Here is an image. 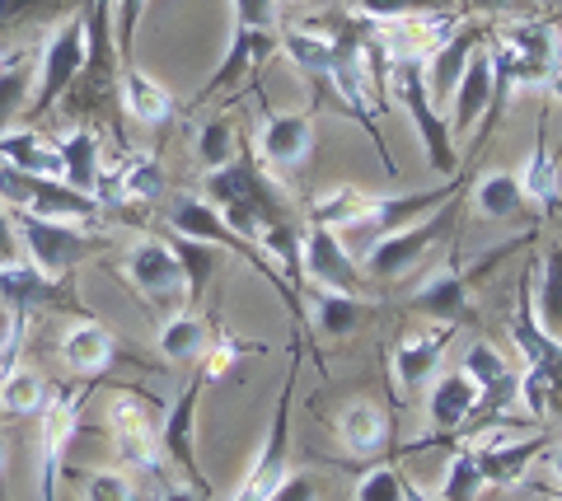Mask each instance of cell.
I'll return each mask as SVG.
<instances>
[{
    "label": "cell",
    "mask_w": 562,
    "mask_h": 501,
    "mask_svg": "<svg viewBox=\"0 0 562 501\" xmlns=\"http://www.w3.org/2000/svg\"><path fill=\"white\" fill-rule=\"evenodd\" d=\"M390 76H394V94L403 103V113H408L422 150H427L431 169H436V174L454 179V174H460V155H454V136H450L446 117H441V109H436V99H431L422 57H413V52H398V57H390Z\"/></svg>",
    "instance_id": "cell-1"
},
{
    "label": "cell",
    "mask_w": 562,
    "mask_h": 501,
    "mask_svg": "<svg viewBox=\"0 0 562 501\" xmlns=\"http://www.w3.org/2000/svg\"><path fill=\"white\" fill-rule=\"evenodd\" d=\"M535 235H525V239H512V244H497V249H487L479 263L473 267H464L460 258H450L446 267H436L431 276H422V282L413 286V309L417 315H427V319H436V323H460L464 315H469V300H473V282L479 276H487L492 267L502 263V258H512L516 249H525Z\"/></svg>",
    "instance_id": "cell-2"
},
{
    "label": "cell",
    "mask_w": 562,
    "mask_h": 501,
    "mask_svg": "<svg viewBox=\"0 0 562 501\" xmlns=\"http://www.w3.org/2000/svg\"><path fill=\"white\" fill-rule=\"evenodd\" d=\"M460 197L464 187L454 197H446L436 212H427L422 220H413V226H403L394 235H380L371 249H366V276H375V282H390V276H403L413 272L422 258H427L441 239L454 230V216H460Z\"/></svg>",
    "instance_id": "cell-3"
},
{
    "label": "cell",
    "mask_w": 562,
    "mask_h": 501,
    "mask_svg": "<svg viewBox=\"0 0 562 501\" xmlns=\"http://www.w3.org/2000/svg\"><path fill=\"white\" fill-rule=\"evenodd\" d=\"M14 230H20L24 258L43 276H52V282H66L85 258H94L103 249V239H94V230L70 226V220H43V216H29V212L14 216Z\"/></svg>",
    "instance_id": "cell-4"
},
{
    "label": "cell",
    "mask_w": 562,
    "mask_h": 501,
    "mask_svg": "<svg viewBox=\"0 0 562 501\" xmlns=\"http://www.w3.org/2000/svg\"><path fill=\"white\" fill-rule=\"evenodd\" d=\"M0 202H10L14 212L43 216V220H70V226H90L99 220V197L80 193L61 179H43V174H24V169L0 164Z\"/></svg>",
    "instance_id": "cell-5"
},
{
    "label": "cell",
    "mask_w": 562,
    "mask_h": 501,
    "mask_svg": "<svg viewBox=\"0 0 562 501\" xmlns=\"http://www.w3.org/2000/svg\"><path fill=\"white\" fill-rule=\"evenodd\" d=\"M295 375H301V342H291V366L281 379V399L272 408V426L258 445L254 469L244 474V482L235 488L231 501H268L277 492V482L291 474V399H295Z\"/></svg>",
    "instance_id": "cell-6"
},
{
    "label": "cell",
    "mask_w": 562,
    "mask_h": 501,
    "mask_svg": "<svg viewBox=\"0 0 562 501\" xmlns=\"http://www.w3.org/2000/svg\"><path fill=\"white\" fill-rule=\"evenodd\" d=\"M80 76H85V5L76 14H66V20L47 33V43L38 47L29 117H43Z\"/></svg>",
    "instance_id": "cell-7"
},
{
    "label": "cell",
    "mask_w": 562,
    "mask_h": 501,
    "mask_svg": "<svg viewBox=\"0 0 562 501\" xmlns=\"http://www.w3.org/2000/svg\"><path fill=\"white\" fill-rule=\"evenodd\" d=\"M160 418L165 408L140 389H122L109 403V436L117 445V455L136 464V469L160 474L165 469V451H160Z\"/></svg>",
    "instance_id": "cell-8"
},
{
    "label": "cell",
    "mask_w": 562,
    "mask_h": 501,
    "mask_svg": "<svg viewBox=\"0 0 562 501\" xmlns=\"http://www.w3.org/2000/svg\"><path fill=\"white\" fill-rule=\"evenodd\" d=\"M85 385H94V379H85ZM57 389L47 394V412H43V436H38V482H43V501H57V474L66 464V451L70 441H76L80 431V408H85V394L90 389Z\"/></svg>",
    "instance_id": "cell-9"
},
{
    "label": "cell",
    "mask_w": 562,
    "mask_h": 501,
    "mask_svg": "<svg viewBox=\"0 0 562 501\" xmlns=\"http://www.w3.org/2000/svg\"><path fill=\"white\" fill-rule=\"evenodd\" d=\"M202 385H206V375L198 371L183 385V394L169 403V412L160 418V451H165V464L169 469H179L192 488H211L206 474H202V464H198V399H202Z\"/></svg>",
    "instance_id": "cell-10"
},
{
    "label": "cell",
    "mask_w": 562,
    "mask_h": 501,
    "mask_svg": "<svg viewBox=\"0 0 562 501\" xmlns=\"http://www.w3.org/2000/svg\"><path fill=\"white\" fill-rule=\"evenodd\" d=\"M122 272L146 296V305H188L183 267H179V253L169 249V239H136L127 249Z\"/></svg>",
    "instance_id": "cell-11"
},
{
    "label": "cell",
    "mask_w": 562,
    "mask_h": 501,
    "mask_svg": "<svg viewBox=\"0 0 562 501\" xmlns=\"http://www.w3.org/2000/svg\"><path fill=\"white\" fill-rule=\"evenodd\" d=\"M314 150V109H281L268 113L258 127V155L277 174H295Z\"/></svg>",
    "instance_id": "cell-12"
},
{
    "label": "cell",
    "mask_w": 562,
    "mask_h": 501,
    "mask_svg": "<svg viewBox=\"0 0 562 501\" xmlns=\"http://www.w3.org/2000/svg\"><path fill=\"white\" fill-rule=\"evenodd\" d=\"M464 183H450V187H431V193H403V197H375L366 202V212L357 216V226H347V239H380V235H394L403 226H413L427 212H436L446 197H454Z\"/></svg>",
    "instance_id": "cell-13"
},
{
    "label": "cell",
    "mask_w": 562,
    "mask_h": 501,
    "mask_svg": "<svg viewBox=\"0 0 562 501\" xmlns=\"http://www.w3.org/2000/svg\"><path fill=\"white\" fill-rule=\"evenodd\" d=\"M301 267L310 286H333V291H351L361 296V267L351 258L347 239L328 226H310L305 230V249H301Z\"/></svg>",
    "instance_id": "cell-14"
},
{
    "label": "cell",
    "mask_w": 562,
    "mask_h": 501,
    "mask_svg": "<svg viewBox=\"0 0 562 501\" xmlns=\"http://www.w3.org/2000/svg\"><path fill=\"white\" fill-rule=\"evenodd\" d=\"M272 52H281V29H244V24H235L231 47H225V57H221V66H216V76L202 84L192 103H206L211 94H221V90H231V84H239L244 76H254L258 66L272 57Z\"/></svg>",
    "instance_id": "cell-15"
},
{
    "label": "cell",
    "mask_w": 562,
    "mask_h": 501,
    "mask_svg": "<svg viewBox=\"0 0 562 501\" xmlns=\"http://www.w3.org/2000/svg\"><path fill=\"white\" fill-rule=\"evenodd\" d=\"M473 451H479L487 488H516V482L525 478V469H530L539 455H549V445H543V436L512 441L506 431H487V436L473 445Z\"/></svg>",
    "instance_id": "cell-16"
},
{
    "label": "cell",
    "mask_w": 562,
    "mask_h": 501,
    "mask_svg": "<svg viewBox=\"0 0 562 501\" xmlns=\"http://www.w3.org/2000/svg\"><path fill=\"white\" fill-rule=\"evenodd\" d=\"M57 356H61V366H66L70 375L99 379V375L117 361V342H113V333H109V328H103L99 319H76V323H70L66 333H61Z\"/></svg>",
    "instance_id": "cell-17"
},
{
    "label": "cell",
    "mask_w": 562,
    "mask_h": 501,
    "mask_svg": "<svg viewBox=\"0 0 562 501\" xmlns=\"http://www.w3.org/2000/svg\"><path fill=\"white\" fill-rule=\"evenodd\" d=\"M487 103H492V57H487V38H483L473 47L464 76L454 80V90H450V117H446L450 136H464L469 127H479Z\"/></svg>",
    "instance_id": "cell-18"
},
{
    "label": "cell",
    "mask_w": 562,
    "mask_h": 501,
    "mask_svg": "<svg viewBox=\"0 0 562 501\" xmlns=\"http://www.w3.org/2000/svg\"><path fill=\"white\" fill-rule=\"evenodd\" d=\"M333 431H338L342 451H351V459H380L384 451H390V412H384L375 399H351L338 422H333Z\"/></svg>",
    "instance_id": "cell-19"
},
{
    "label": "cell",
    "mask_w": 562,
    "mask_h": 501,
    "mask_svg": "<svg viewBox=\"0 0 562 501\" xmlns=\"http://www.w3.org/2000/svg\"><path fill=\"white\" fill-rule=\"evenodd\" d=\"M450 338H454V323H436V328H427V333H413V338L398 342L394 356H390V371L398 375L403 394H413L417 385H427L431 371L441 366Z\"/></svg>",
    "instance_id": "cell-20"
},
{
    "label": "cell",
    "mask_w": 562,
    "mask_h": 501,
    "mask_svg": "<svg viewBox=\"0 0 562 501\" xmlns=\"http://www.w3.org/2000/svg\"><path fill=\"white\" fill-rule=\"evenodd\" d=\"M33 71H38V47H0V132L14 127V117L29 113L33 99Z\"/></svg>",
    "instance_id": "cell-21"
},
{
    "label": "cell",
    "mask_w": 562,
    "mask_h": 501,
    "mask_svg": "<svg viewBox=\"0 0 562 501\" xmlns=\"http://www.w3.org/2000/svg\"><path fill=\"white\" fill-rule=\"evenodd\" d=\"M460 371L483 389V418H492V412H502L506 403H512L520 375L506 366V356L492 348V342H473V348L464 352V366Z\"/></svg>",
    "instance_id": "cell-22"
},
{
    "label": "cell",
    "mask_w": 562,
    "mask_h": 501,
    "mask_svg": "<svg viewBox=\"0 0 562 501\" xmlns=\"http://www.w3.org/2000/svg\"><path fill=\"white\" fill-rule=\"evenodd\" d=\"M117 94H122V113L140 127H165L173 117V94L160 80H150L140 66H122L117 71Z\"/></svg>",
    "instance_id": "cell-23"
},
{
    "label": "cell",
    "mask_w": 562,
    "mask_h": 501,
    "mask_svg": "<svg viewBox=\"0 0 562 501\" xmlns=\"http://www.w3.org/2000/svg\"><path fill=\"white\" fill-rule=\"evenodd\" d=\"M371 315V300L366 296H351V291H333V286H314V296H310V328L319 338H347V333H357L361 319Z\"/></svg>",
    "instance_id": "cell-24"
},
{
    "label": "cell",
    "mask_w": 562,
    "mask_h": 501,
    "mask_svg": "<svg viewBox=\"0 0 562 501\" xmlns=\"http://www.w3.org/2000/svg\"><path fill=\"white\" fill-rule=\"evenodd\" d=\"M57 291H61V282H52V276H43L38 267L29 263V258H20V263H5L0 267V300H5V309L20 323H29V315L38 305H47V300H57Z\"/></svg>",
    "instance_id": "cell-25"
},
{
    "label": "cell",
    "mask_w": 562,
    "mask_h": 501,
    "mask_svg": "<svg viewBox=\"0 0 562 501\" xmlns=\"http://www.w3.org/2000/svg\"><path fill=\"white\" fill-rule=\"evenodd\" d=\"M520 187H525V197H530V206L543 220L562 216L558 155L549 150V123H539V132H535V155H530V164H525V174H520Z\"/></svg>",
    "instance_id": "cell-26"
},
{
    "label": "cell",
    "mask_w": 562,
    "mask_h": 501,
    "mask_svg": "<svg viewBox=\"0 0 562 501\" xmlns=\"http://www.w3.org/2000/svg\"><path fill=\"white\" fill-rule=\"evenodd\" d=\"M61 183L80 187V193H94L99 197V183H103V160H99V136L90 127H70L61 141Z\"/></svg>",
    "instance_id": "cell-27"
},
{
    "label": "cell",
    "mask_w": 562,
    "mask_h": 501,
    "mask_svg": "<svg viewBox=\"0 0 562 501\" xmlns=\"http://www.w3.org/2000/svg\"><path fill=\"white\" fill-rule=\"evenodd\" d=\"M0 164L24 169V174H43V179H61V155L57 141H43L33 127H10L0 132Z\"/></svg>",
    "instance_id": "cell-28"
},
{
    "label": "cell",
    "mask_w": 562,
    "mask_h": 501,
    "mask_svg": "<svg viewBox=\"0 0 562 501\" xmlns=\"http://www.w3.org/2000/svg\"><path fill=\"white\" fill-rule=\"evenodd\" d=\"M479 43H483L479 29H454L441 47H431L427 57H422V71H427L431 99L454 90V80L464 76V66H469V57H473V47H479Z\"/></svg>",
    "instance_id": "cell-29"
},
{
    "label": "cell",
    "mask_w": 562,
    "mask_h": 501,
    "mask_svg": "<svg viewBox=\"0 0 562 501\" xmlns=\"http://www.w3.org/2000/svg\"><path fill=\"white\" fill-rule=\"evenodd\" d=\"M258 253L268 258V263H281V276H286V286L301 296V282H305V267H301V249H305V230H295L291 220H272V226H262L254 235Z\"/></svg>",
    "instance_id": "cell-30"
},
{
    "label": "cell",
    "mask_w": 562,
    "mask_h": 501,
    "mask_svg": "<svg viewBox=\"0 0 562 501\" xmlns=\"http://www.w3.org/2000/svg\"><path fill=\"white\" fill-rule=\"evenodd\" d=\"M473 206H479L487 220H516V216H525L530 197H525V187H520V174L492 169V174L473 183Z\"/></svg>",
    "instance_id": "cell-31"
},
{
    "label": "cell",
    "mask_w": 562,
    "mask_h": 501,
    "mask_svg": "<svg viewBox=\"0 0 562 501\" xmlns=\"http://www.w3.org/2000/svg\"><path fill=\"white\" fill-rule=\"evenodd\" d=\"M530 291H535L539 323L562 342V249L558 244L543 249V258H539V286H530Z\"/></svg>",
    "instance_id": "cell-32"
},
{
    "label": "cell",
    "mask_w": 562,
    "mask_h": 501,
    "mask_svg": "<svg viewBox=\"0 0 562 501\" xmlns=\"http://www.w3.org/2000/svg\"><path fill=\"white\" fill-rule=\"evenodd\" d=\"M169 249L179 253L183 286H188V305H192V300H202V296H206V286H211V276H216V263H221V253H225V249L202 244V239H183V235H173V239H169Z\"/></svg>",
    "instance_id": "cell-33"
},
{
    "label": "cell",
    "mask_w": 562,
    "mask_h": 501,
    "mask_svg": "<svg viewBox=\"0 0 562 501\" xmlns=\"http://www.w3.org/2000/svg\"><path fill=\"white\" fill-rule=\"evenodd\" d=\"M155 342H160V356L165 361L183 366V361H198L206 352L211 333H206V323L198 315H173V319L160 323V338H155Z\"/></svg>",
    "instance_id": "cell-34"
},
{
    "label": "cell",
    "mask_w": 562,
    "mask_h": 501,
    "mask_svg": "<svg viewBox=\"0 0 562 501\" xmlns=\"http://www.w3.org/2000/svg\"><path fill=\"white\" fill-rule=\"evenodd\" d=\"M80 5L85 0H0V38L52 24V20H61V14H76Z\"/></svg>",
    "instance_id": "cell-35"
},
{
    "label": "cell",
    "mask_w": 562,
    "mask_h": 501,
    "mask_svg": "<svg viewBox=\"0 0 562 501\" xmlns=\"http://www.w3.org/2000/svg\"><path fill=\"white\" fill-rule=\"evenodd\" d=\"M113 193L122 202H136V206H146L165 193V169H160V155H132L127 164H122V174L113 183Z\"/></svg>",
    "instance_id": "cell-36"
},
{
    "label": "cell",
    "mask_w": 562,
    "mask_h": 501,
    "mask_svg": "<svg viewBox=\"0 0 562 501\" xmlns=\"http://www.w3.org/2000/svg\"><path fill=\"white\" fill-rule=\"evenodd\" d=\"M47 403V385L38 371H24V366H10L0 375V412H10V418H29V412H38Z\"/></svg>",
    "instance_id": "cell-37"
},
{
    "label": "cell",
    "mask_w": 562,
    "mask_h": 501,
    "mask_svg": "<svg viewBox=\"0 0 562 501\" xmlns=\"http://www.w3.org/2000/svg\"><path fill=\"white\" fill-rule=\"evenodd\" d=\"M487 488L483 478V464H479V451L464 445V451H454L450 469H446V482H441V501H479Z\"/></svg>",
    "instance_id": "cell-38"
},
{
    "label": "cell",
    "mask_w": 562,
    "mask_h": 501,
    "mask_svg": "<svg viewBox=\"0 0 562 501\" xmlns=\"http://www.w3.org/2000/svg\"><path fill=\"white\" fill-rule=\"evenodd\" d=\"M366 202H371V193L366 187H333L328 197L314 202V226H328V230H347L357 226V216L366 212Z\"/></svg>",
    "instance_id": "cell-39"
},
{
    "label": "cell",
    "mask_w": 562,
    "mask_h": 501,
    "mask_svg": "<svg viewBox=\"0 0 562 501\" xmlns=\"http://www.w3.org/2000/svg\"><path fill=\"white\" fill-rule=\"evenodd\" d=\"M198 160H202V169H221V164L239 160V136H235V123L225 113L211 117V123L198 132Z\"/></svg>",
    "instance_id": "cell-40"
},
{
    "label": "cell",
    "mask_w": 562,
    "mask_h": 501,
    "mask_svg": "<svg viewBox=\"0 0 562 501\" xmlns=\"http://www.w3.org/2000/svg\"><path fill=\"white\" fill-rule=\"evenodd\" d=\"M446 10L441 0H357V14L375 24H403V20H417V14H436Z\"/></svg>",
    "instance_id": "cell-41"
},
{
    "label": "cell",
    "mask_w": 562,
    "mask_h": 501,
    "mask_svg": "<svg viewBox=\"0 0 562 501\" xmlns=\"http://www.w3.org/2000/svg\"><path fill=\"white\" fill-rule=\"evenodd\" d=\"M351 501H403V474L394 464H375V469H366L357 478Z\"/></svg>",
    "instance_id": "cell-42"
},
{
    "label": "cell",
    "mask_w": 562,
    "mask_h": 501,
    "mask_svg": "<svg viewBox=\"0 0 562 501\" xmlns=\"http://www.w3.org/2000/svg\"><path fill=\"white\" fill-rule=\"evenodd\" d=\"M80 501H136V488L127 474L117 469H99V474H80Z\"/></svg>",
    "instance_id": "cell-43"
},
{
    "label": "cell",
    "mask_w": 562,
    "mask_h": 501,
    "mask_svg": "<svg viewBox=\"0 0 562 501\" xmlns=\"http://www.w3.org/2000/svg\"><path fill=\"white\" fill-rule=\"evenodd\" d=\"M244 352H262V348H244V342H235V338H211L206 352H202V375H206V379L231 375V366H235Z\"/></svg>",
    "instance_id": "cell-44"
},
{
    "label": "cell",
    "mask_w": 562,
    "mask_h": 501,
    "mask_svg": "<svg viewBox=\"0 0 562 501\" xmlns=\"http://www.w3.org/2000/svg\"><path fill=\"white\" fill-rule=\"evenodd\" d=\"M146 5L150 0H113V33H117V52L127 57L132 43H136V29L146 20Z\"/></svg>",
    "instance_id": "cell-45"
},
{
    "label": "cell",
    "mask_w": 562,
    "mask_h": 501,
    "mask_svg": "<svg viewBox=\"0 0 562 501\" xmlns=\"http://www.w3.org/2000/svg\"><path fill=\"white\" fill-rule=\"evenodd\" d=\"M268 501H319V482H314L310 469H291L286 478L277 482V492Z\"/></svg>",
    "instance_id": "cell-46"
},
{
    "label": "cell",
    "mask_w": 562,
    "mask_h": 501,
    "mask_svg": "<svg viewBox=\"0 0 562 501\" xmlns=\"http://www.w3.org/2000/svg\"><path fill=\"white\" fill-rule=\"evenodd\" d=\"M231 5H235V24H244V29H281L277 0H231Z\"/></svg>",
    "instance_id": "cell-47"
},
{
    "label": "cell",
    "mask_w": 562,
    "mask_h": 501,
    "mask_svg": "<svg viewBox=\"0 0 562 501\" xmlns=\"http://www.w3.org/2000/svg\"><path fill=\"white\" fill-rule=\"evenodd\" d=\"M5 263H20V230H14V220L0 212V267Z\"/></svg>",
    "instance_id": "cell-48"
},
{
    "label": "cell",
    "mask_w": 562,
    "mask_h": 501,
    "mask_svg": "<svg viewBox=\"0 0 562 501\" xmlns=\"http://www.w3.org/2000/svg\"><path fill=\"white\" fill-rule=\"evenodd\" d=\"M20 333H24V323L10 315V309H0V352L5 348H14V342H20Z\"/></svg>",
    "instance_id": "cell-49"
},
{
    "label": "cell",
    "mask_w": 562,
    "mask_h": 501,
    "mask_svg": "<svg viewBox=\"0 0 562 501\" xmlns=\"http://www.w3.org/2000/svg\"><path fill=\"white\" fill-rule=\"evenodd\" d=\"M160 501H206V497H202L198 488H169Z\"/></svg>",
    "instance_id": "cell-50"
},
{
    "label": "cell",
    "mask_w": 562,
    "mask_h": 501,
    "mask_svg": "<svg viewBox=\"0 0 562 501\" xmlns=\"http://www.w3.org/2000/svg\"><path fill=\"white\" fill-rule=\"evenodd\" d=\"M516 0H469V10H483V14H492V10H512Z\"/></svg>",
    "instance_id": "cell-51"
},
{
    "label": "cell",
    "mask_w": 562,
    "mask_h": 501,
    "mask_svg": "<svg viewBox=\"0 0 562 501\" xmlns=\"http://www.w3.org/2000/svg\"><path fill=\"white\" fill-rule=\"evenodd\" d=\"M543 84H549V94L562 103V66H553V71H549V80H543Z\"/></svg>",
    "instance_id": "cell-52"
},
{
    "label": "cell",
    "mask_w": 562,
    "mask_h": 501,
    "mask_svg": "<svg viewBox=\"0 0 562 501\" xmlns=\"http://www.w3.org/2000/svg\"><path fill=\"white\" fill-rule=\"evenodd\" d=\"M403 501H431L427 492H422V488H413V482L408 478H403Z\"/></svg>",
    "instance_id": "cell-53"
},
{
    "label": "cell",
    "mask_w": 562,
    "mask_h": 501,
    "mask_svg": "<svg viewBox=\"0 0 562 501\" xmlns=\"http://www.w3.org/2000/svg\"><path fill=\"white\" fill-rule=\"evenodd\" d=\"M549 469H553V478L562 482V445H558V451H549Z\"/></svg>",
    "instance_id": "cell-54"
},
{
    "label": "cell",
    "mask_w": 562,
    "mask_h": 501,
    "mask_svg": "<svg viewBox=\"0 0 562 501\" xmlns=\"http://www.w3.org/2000/svg\"><path fill=\"white\" fill-rule=\"evenodd\" d=\"M5 371H10V348H5V352H0V375H5Z\"/></svg>",
    "instance_id": "cell-55"
},
{
    "label": "cell",
    "mask_w": 562,
    "mask_h": 501,
    "mask_svg": "<svg viewBox=\"0 0 562 501\" xmlns=\"http://www.w3.org/2000/svg\"><path fill=\"white\" fill-rule=\"evenodd\" d=\"M0 469H5V436H0Z\"/></svg>",
    "instance_id": "cell-56"
},
{
    "label": "cell",
    "mask_w": 562,
    "mask_h": 501,
    "mask_svg": "<svg viewBox=\"0 0 562 501\" xmlns=\"http://www.w3.org/2000/svg\"><path fill=\"white\" fill-rule=\"evenodd\" d=\"M553 5H558V10H562V0H553Z\"/></svg>",
    "instance_id": "cell-57"
}]
</instances>
